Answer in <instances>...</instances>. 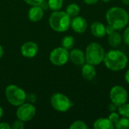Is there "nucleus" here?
I'll use <instances>...</instances> for the list:
<instances>
[{"label":"nucleus","instance_id":"39448f33","mask_svg":"<svg viewBox=\"0 0 129 129\" xmlns=\"http://www.w3.org/2000/svg\"><path fill=\"white\" fill-rule=\"evenodd\" d=\"M5 96L8 101L16 107H18L26 101V94L20 87L15 85H9L5 89Z\"/></svg>","mask_w":129,"mask_h":129},{"label":"nucleus","instance_id":"473e14b6","mask_svg":"<svg viewBox=\"0 0 129 129\" xmlns=\"http://www.w3.org/2000/svg\"><path fill=\"white\" fill-rule=\"evenodd\" d=\"M84 2L87 5H94L96 4L99 0H83Z\"/></svg>","mask_w":129,"mask_h":129},{"label":"nucleus","instance_id":"5701e85b","mask_svg":"<svg viewBox=\"0 0 129 129\" xmlns=\"http://www.w3.org/2000/svg\"><path fill=\"white\" fill-rule=\"evenodd\" d=\"M70 129H87L88 125L85 124V122L81 121V120H77L75 121L72 125L70 126Z\"/></svg>","mask_w":129,"mask_h":129},{"label":"nucleus","instance_id":"0eeeda50","mask_svg":"<svg viewBox=\"0 0 129 129\" xmlns=\"http://www.w3.org/2000/svg\"><path fill=\"white\" fill-rule=\"evenodd\" d=\"M51 62L55 66L65 65L70 60V52L67 49L61 47L56 48L51 51L49 56Z\"/></svg>","mask_w":129,"mask_h":129},{"label":"nucleus","instance_id":"2eb2a0df","mask_svg":"<svg viewBox=\"0 0 129 129\" xmlns=\"http://www.w3.org/2000/svg\"><path fill=\"white\" fill-rule=\"evenodd\" d=\"M91 34L96 37L102 38L106 36V26L104 23L101 22H94L91 26Z\"/></svg>","mask_w":129,"mask_h":129},{"label":"nucleus","instance_id":"9d476101","mask_svg":"<svg viewBox=\"0 0 129 129\" xmlns=\"http://www.w3.org/2000/svg\"><path fill=\"white\" fill-rule=\"evenodd\" d=\"M20 51L23 57L28 58H33L37 54L39 51V47L37 44L33 42H26L22 45Z\"/></svg>","mask_w":129,"mask_h":129},{"label":"nucleus","instance_id":"4c0bfd02","mask_svg":"<svg viewBox=\"0 0 129 129\" xmlns=\"http://www.w3.org/2000/svg\"><path fill=\"white\" fill-rule=\"evenodd\" d=\"M102 2H109L110 0H101Z\"/></svg>","mask_w":129,"mask_h":129},{"label":"nucleus","instance_id":"423d86ee","mask_svg":"<svg viewBox=\"0 0 129 129\" xmlns=\"http://www.w3.org/2000/svg\"><path fill=\"white\" fill-rule=\"evenodd\" d=\"M51 104L54 110L61 113L68 111L73 105L67 96L59 92L52 94L51 97Z\"/></svg>","mask_w":129,"mask_h":129},{"label":"nucleus","instance_id":"4be33fe9","mask_svg":"<svg viewBox=\"0 0 129 129\" xmlns=\"http://www.w3.org/2000/svg\"><path fill=\"white\" fill-rule=\"evenodd\" d=\"M118 113L123 117L129 118V104L124 103L118 107Z\"/></svg>","mask_w":129,"mask_h":129},{"label":"nucleus","instance_id":"20e7f679","mask_svg":"<svg viewBox=\"0 0 129 129\" xmlns=\"http://www.w3.org/2000/svg\"><path fill=\"white\" fill-rule=\"evenodd\" d=\"M85 61L94 66L99 65L104 60L105 51L104 48L98 42L90 43L85 50Z\"/></svg>","mask_w":129,"mask_h":129},{"label":"nucleus","instance_id":"7c9ffc66","mask_svg":"<svg viewBox=\"0 0 129 129\" xmlns=\"http://www.w3.org/2000/svg\"><path fill=\"white\" fill-rule=\"evenodd\" d=\"M11 128L8 123L6 122H1L0 123V129H10Z\"/></svg>","mask_w":129,"mask_h":129},{"label":"nucleus","instance_id":"2f4dec72","mask_svg":"<svg viewBox=\"0 0 129 129\" xmlns=\"http://www.w3.org/2000/svg\"><path fill=\"white\" fill-rule=\"evenodd\" d=\"M43 10H46L48 8V1L46 2L45 0H43V2L40 4L39 5Z\"/></svg>","mask_w":129,"mask_h":129},{"label":"nucleus","instance_id":"f3484780","mask_svg":"<svg viewBox=\"0 0 129 129\" xmlns=\"http://www.w3.org/2000/svg\"><path fill=\"white\" fill-rule=\"evenodd\" d=\"M122 41V36L117 30H115L112 33L108 35V42L110 46L113 48H116L120 45Z\"/></svg>","mask_w":129,"mask_h":129},{"label":"nucleus","instance_id":"f704fd0d","mask_svg":"<svg viewBox=\"0 0 129 129\" xmlns=\"http://www.w3.org/2000/svg\"><path fill=\"white\" fill-rule=\"evenodd\" d=\"M3 54H4V49H3L2 46L0 45V58L3 56Z\"/></svg>","mask_w":129,"mask_h":129},{"label":"nucleus","instance_id":"6e6552de","mask_svg":"<svg viewBox=\"0 0 129 129\" xmlns=\"http://www.w3.org/2000/svg\"><path fill=\"white\" fill-rule=\"evenodd\" d=\"M36 107L30 103H23L18 106L16 115L18 119L23 122H28L31 120L36 114Z\"/></svg>","mask_w":129,"mask_h":129},{"label":"nucleus","instance_id":"72a5a7b5","mask_svg":"<svg viewBox=\"0 0 129 129\" xmlns=\"http://www.w3.org/2000/svg\"><path fill=\"white\" fill-rule=\"evenodd\" d=\"M125 80L128 84H129V70H128L125 73Z\"/></svg>","mask_w":129,"mask_h":129},{"label":"nucleus","instance_id":"1a4fd4ad","mask_svg":"<svg viewBox=\"0 0 129 129\" xmlns=\"http://www.w3.org/2000/svg\"><path fill=\"white\" fill-rule=\"evenodd\" d=\"M110 98L111 102H113L116 105L119 106L127 102L128 92L125 88L121 85L113 86L110 91Z\"/></svg>","mask_w":129,"mask_h":129},{"label":"nucleus","instance_id":"4468645a","mask_svg":"<svg viewBox=\"0 0 129 129\" xmlns=\"http://www.w3.org/2000/svg\"><path fill=\"white\" fill-rule=\"evenodd\" d=\"M82 77L87 80L91 81L96 76V70L94 65L90 63H84L82 68Z\"/></svg>","mask_w":129,"mask_h":129},{"label":"nucleus","instance_id":"aec40b11","mask_svg":"<svg viewBox=\"0 0 129 129\" xmlns=\"http://www.w3.org/2000/svg\"><path fill=\"white\" fill-rule=\"evenodd\" d=\"M48 8L52 11H59L63 5V0H48Z\"/></svg>","mask_w":129,"mask_h":129},{"label":"nucleus","instance_id":"c85d7f7f","mask_svg":"<svg viewBox=\"0 0 129 129\" xmlns=\"http://www.w3.org/2000/svg\"><path fill=\"white\" fill-rule=\"evenodd\" d=\"M118 105H116V104H114L113 102H111L110 104H109V107H108V109L110 112H116L117 110H118Z\"/></svg>","mask_w":129,"mask_h":129},{"label":"nucleus","instance_id":"b1692460","mask_svg":"<svg viewBox=\"0 0 129 129\" xmlns=\"http://www.w3.org/2000/svg\"><path fill=\"white\" fill-rule=\"evenodd\" d=\"M108 119L115 125V124L119 121V119H120V115L119 114V113H116V112H111V113L110 114Z\"/></svg>","mask_w":129,"mask_h":129},{"label":"nucleus","instance_id":"f257e3e1","mask_svg":"<svg viewBox=\"0 0 129 129\" xmlns=\"http://www.w3.org/2000/svg\"><path fill=\"white\" fill-rule=\"evenodd\" d=\"M127 55L119 50H110L105 53L104 63L107 69L112 71H120L124 70L128 64Z\"/></svg>","mask_w":129,"mask_h":129},{"label":"nucleus","instance_id":"c9c22d12","mask_svg":"<svg viewBox=\"0 0 129 129\" xmlns=\"http://www.w3.org/2000/svg\"><path fill=\"white\" fill-rule=\"evenodd\" d=\"M3 113H4V112H3V109L0 107V119L2 117V116H3Z\"/></svg>","mask_w":129,"mask_h":129},{"label":"nucleus","instance_id":"a211bd4d","mask_svg":"<svg viewBox=\"0 0 129 129\" xmlns=\"http://www.w3.org/2000/svg\"><path fill=\"white\" fill-rule=\"evenodd\" d=\"M67 14L70 17H74L76 16H78V14L80 12V8L79 6L76 4V3H72L70 4L66 9Z\"/></svg>","mask_w":129,"mask_h":129},{"label":"nucleus","instance_id":"393cba45","mask_svg":"<svg viewBox=\"0 0 129 129\" xmlns=\"http://www.w3.org/2000/svg\"><path fill=\"white\" fill-rule=\"evenodd\" d=\"M122 39L124 40V42L125 43V45L129 46V26L125 29L123 36H122Z\"/></svg>","mask_w":129,"mask_h":129},{"label":"nucleus","instance_id":"412c9836","mask_svg":"<svg viewBox=\"0 0 129 129\" xmlns=\"http://www.w3.org/2000/svg\"><path fill=\"white\" fill-rule=\"evenodd\" d=\"M115 128L117 129L129 128V118L122 117L119 119V121L114 125Z\"/></svg>","mask_w":129,"mask_h":129},{"label":"nucleus","instance_id":"f03ea898","mask_svg":"<svg viewBox=\"0 0 129 129\" xmlns=\"http://www.w3.org/2000/svg\"><path fill=\"white\" fill-rule=\"evenodd\" d=\"M106 19L107 23L116 30H121L128 25L129 14L122 8L112 7L107 11Z\"/></svg>","mask_w":129,"mask_h":129},{"label":"nucleus","instance_id":"6ab92c4d","mask_svg":"<svg viewBox=\"0 0 129 129\" xmlns=\"http://www.w3.org/2000/svg\"><path fill=\"white\" fill-rule=\"evenodd\" d=\"M75 45V39L72 36H66L61 40V45L63 48L70 50L73 48Z\"/></svg>","mask_w":129,"mask_h":129},{"label":"nucleus","instance_id":"bb28decb","mask_svg":"<svg viewBox=\"0 0 129 129\" xmlns=\"http://www.w3.org/2000/svg\"><path fill=\"white\" fill-rule=\"evenodd\" d=\"M24 122L18 119L17 121H15L12 125V128L14 129H23L24 128Z\"/></svg>","mask_w":129,"mask_h":129},{"label":"nucleus","instance_id":"dca6fc26","mask_svg":"<svg viewBox=\"0 0 129 129\" xmlns=\"http://www.w3.org/2000/svg\"><path fill=\"white\" fill-rule=\"evenodd\" d=\"M94 129H113L114 124L108 118H99L93 125Z\"/></svg>","mask_w":129,"mask_h":129},{"label":"nucleus","instance_id":"ddd939ff","mask_svg":"<svg viewBox=\"0 0 129 129\" xmlns=\"http://www.w3.org/2000/svg\"><path fill=\"white\" fill-rule=\"evenodd\" d=\"M44 10L39 5L33 6L28 11V17L32 22H38L42 19Z\"/></svg>","mask_w":129,"mask_h":129},{"label":"nucleus","instance_id":"a878e982","mask_svg":"<svg viewBox=\"0 0 129 129\" xmlns=\"http://www.w3.org/2000/svg\"><path fill=\"white\" fill-rule=\"evenodd\" d=\"M37 100V97L35 94L33 93H30V94H26V101L28 102V103H30V104H33Z\"/></svg>","mask_w":129,"mask_h":129},{"label":"nucleus","instance_id":"9b49d317","mask_svg":"<svg viewBox=\"0 0 129 129\" xmlns=\"http://www.w3.org/2000/svg\"><path fill=\"white\" fill-rule=\"evenodd\" d=\"M70 26L76 33H83L87 29L88 23L84 17L81 16H76L71 20Z\"/></svg>","mask_w":129,"mask_h":129},{"label":"nucleus","instance_id":"7ed1b4c3","mask_svg":"<svg viewBox=\"0 0 129 129\" xmlns=\"http://www.w3.org/2000/svg\"><path fill=\"white\" fill-rule=\"evenodd\" d=\"M49 25L54 31L65 32L70 27L71 17L67 14L66 11H55L49 17Z\"/></svg>","mask_w":129,"mask_h":129},{"label":"nucleus","instance_id":"e433bc0d","mask_svg":"<svg viewBox=\"0 0 129 129\" xmlns=\"http://www.w3.org/2000/svg\"><path fill=\"white\" fill-rule=\"evenodd\" d=\"M122 2L125 5H129V0H122Z\"/></svg>","mask_w":129,"mask_h":129},{"label":"nucleus","instance_id":"cd10ccee","mask_svg":"<svg viewBox=\"0 0 129 129\" xmlns=\"http://www.w3.org/2000/svg\"><path fill=\"white\" fill-rule=\"evenodd\" d=\"M23 1L26 2L28 5H30L32 6L40 5V4L43 2V0H23Z\"/></svg>","mask_w":129,"mask_h":129},{"label":"nucleus","instance_id":"f8f14e48","mask_svg":"<svg viewBox=\"0 0 129 129\" xmlns=\"http://www.w3.org/2000/svg\"><path fill=\"white\" fill-rule=\"evenodd\" d=\"M70 60L75 65L81 66L85 62V54L81 49L74 48L70 52Z\"/></svg>","mask_w":129,"mask_h":129},{"label":"nucleus","instance_id":"c756f323","mask_svg":"<svg viewBox=\"0 0 129 129\" xmlns=\"http://www.w3.org/2000/svg\"><path fill=\"white\" fill-rule=\"evenodd\" d=\"M116 29L113 27V26H111L110 25H107V26H106V33H107V35H109V34H110V33H112L113 32H114Z\"/></svg>","mask_w":129,"mask_h":129}]
</instances>
